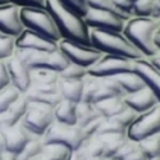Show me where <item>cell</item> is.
I'll return each instance as SVG.
<instances>
[{"label":"cell","instance_id":"cell-49","mask_svg":"<svg viewBox=\"0 0 160 160\" xmlns=\"http://www.w3.org/2000/svg\"><path fill=\"white\" fill-rule=\"evenodd\" d=\"M8 3H10L9 0H0V5H3V4H8Z\"/></svg>","mask_w":160,"mask_h":160},{"label":"cell","instance_id":"cell-29","mask_svg":"<svg viewBox=\"0 0 160 160\" xmlns=\"http://www.w3.org/2000/svg\"><path fill=\"white\" fill-rule=\"evenodd\" d=\"M60 73L49 69H31V86L58 85Z\"/></svg>","mask_w":160,"mask_h":160},{"label":"cell","instance_id":"cell-5","mask_svg":"<svg viewBox=\"0 0 160 160\" xmlns=\"http://www.w3.org/2000/svg\"><path fill=\"white\" fill-rule=\"evenodd\" d=\"M85 141H86V137L83 135L82 129L78 126H68V124L59 123L57 121L51 124V127L42 136L44 143L62 145L69 151L79 150Z\"/></svg>","mask_w":160,"mask_h":160},{"label":"cell","instance_id":"cell-50","mask_svg":"<svg viewBox=\"0 0 160 160\" xmlns=\"http://www.w3.org/2000/svg\"><path fill=\"white\" fill-rule=\"evenodd\" d=\"M128 3H131V4H133V7H135V3L137 2V0H127Z\"/></svg>","mask_w":160,"mask_h":160},{"label":"cell","instance_id":"cell-21","mask_svg":"<svg viewBox=\"0 0 160 160\" xmlns=\"http://www.w3.org/2000/svg\"><path fill=\"white\" fill-rule=\"evenodd\" d=\"M77 104L69 100L63 99L55 108L54 117L55 121L68 126H77Z\"/></svg>","mask_w":160,"mask_h":160},{"label":"cell","instance_id":"cell-4","mask_svg":"<svg viewBox=\"0 0 160 160\" xmlns=\"http://www.w3.org/2000/svg\"><path fill=\"white\" fill-rule=\"evenodd\" d=\"M21 19L24 28L41 35L50 41L59 42L62 40L57 23L46 8H22Z\"/></svg>","mask_w":160,"mask_h":160},{"label":"cell","instance_id":"cell-36","mask_svg":"<svg viewBox=\"0 0 160 160\" xmlns=\"http://www.w3.org/2000/svg\"><path fill=\"white\" fill-rule=\"evenodd\" d=\"M87 3V8L88 9H96V10H104V12H112V13H115V14L121 16L126 19H129L131 17L123 14V13L119 10L114 4L112 0H86Z\"/></svg>","mask_w":160,"mask_h":160},{"label":"cell","instance_id":"cell-16","mask_svg":"<svg viewBox=\"0 0 160 160\" xmlns=\"http://www.w3.org/2000/svg\"><path fill=\"white\" fill-rule=\"evenodd\" d=\"M133 71L142 78L145 85L154 92L160 101V69L156 68L150 59L142 58L133 62Z\"/></svg>","mask_w":160,"mask_h":160},{"label":"cell","instance_id":"cell-20","mask_svg":"<svg viewBox=\"0 0 160 160\" xmlns=\"http://www.w3.org/2000/svg\"><path fill=\"white\" fill-rule=\"evenodd\" d=\"M27 106H28V100L27 98L24 96V94H22L18 100H16L13 102L9 109L3 114L4 117V128L5 127H12L17 123H19L24 114H26V110H27Z\"/></svg>","mask_w":160,"mask_h":160},{"label":"cell","instance_id":"cell-38","mask_svg":"<svg viewBox=\"0 0 160 160\" xmlns=\"http://www.w3.org/2000/svg\"><path fill=\"white\" fill-rule=\"evenodd\" d=\"M58 2L60 4H63L64 7H67L68 9L78 13V14L82 17H85L86 13L88 12L86 0H58Z\"/></svg>","mask_w":160,"mask_h":160},{"label":"cell","instance_id":"cell-10","mask_svg":"<svg viewBox=\"0 0 160 160\" xmlns=\"http://www.w3.org/2000/svg\"><path fill=\"white\" fill-rule=\"evenodd\" d=\"M133 62L127 58L104 54L90 69L87 73L98 78H114L122 73L133 71Z\"/></svg>","mask_w":160,"mask_h":160},{"label":"cell","instance_id":"cell-12","mask_svg":"<svg viewBox=\"0 0 160 160\" xmlns=\"http://www.w3.org/2000/svg\"><path fill=\"white\" fill-rule=\"evenodd\" d=\"M7 68L10 77V85H13L22 94H26L31 87V68L27 65L22 57L17 52L5 60Z\"/></svg>","mask_w":160,"mask_h":160},{"label":"cell","instance_id":"cell-54","mask_svg":"<svg viewBox=\"0 0 160 160\" xmlns=\"http://www.w3.org/2000/svg\"><path fill=\"white\" fill-rule=\"evenodd\" d=\"M159 54H160V51H159Z\"/></svg>","mask_w":160,"mask_h":160},{"label":"cell","instance_id":"cell-39","mask_svg":"<svg viewBox=\"0 0 160 160\" xmlns=\"http://www.w3.org/2000/svg\"><path fill=\"white\" fill-rule=\"evenodd\" d=\"M137 115H138V114H137L135 110L131 109V108H128V106H127V108H126L121 114L117 115V117H114V118H117L118 121L121 122V123H122V124L128 129V127L133 123V121L136 119V117H137Z\"/></svg>","mask_w":160,"mask_h":160},{"label":"cell","instance_id":"cell-44","mask_svg":"<svg viewBox=\"0 0 160 160\" xmlns=\"http://www.w3.org/2000/svg\"><path fill=\"white\" fill-rule=\"evenodd\" d=\"M148 59H150V62L156 67V68L160 69V54H158V55H155L152 58H148Z\"/></svg>","mask_w":160,"mask_h":160},{"label":"cell","instance_id":"cell-19","mask_svg":"<svg viewBox=\"0 0 160 160\" xmlns=\"http://www.w3.org/2000/svg\"><path fill=\"white\" fill-rule=\"evenodd\" d=\"M58 87L63 99L73 101L76 104L81 101L83 91V79H68L60 77Z\"/></svg>","mask_w":160,"mask_h":160},{"label":"cell","instance_id":"cell-53","mask_svg":"<svg viewBox=\"0 0 160 160\" xmlns=\"http://www.w3.org/2000/svg\"><path fill=\"white\" fill-rule=\"evenodd\" d=\"M109 160H115V159H109Z\"/></svg>","mask_w":160,"mask_h":160},{"label":"cell","instance_id":"cell-6","mask_svg":"<svg viewBox=\"0 0 160 160\" xmlns=\"http://www.w3.org/2000/svg\"><path fill=\"white\" fill-rule=\"evenodd\" d=\"M21 122L33 136L42 138L46 131L55 122L54 108L28 101L27 110Z\"/></svg>","mask_w":160,"mask_h":160},{"label":"cell","instance_id":"cell-18","mask_svg":"<svg viewBox=\"0 0 160 160\" xmlns=\"http://www.w3.org/2000/svg\"><path fill=\"white\" fill-rule=\"evenodd\" d=\"M124 101L128 108L133 109L137 114L150 110L151 108H154L155 105H158L160 102L159 99L156 98V95L148 86H145L143 88L133 92V94L124 95Z\"/></svg>","mask_w":160,"mask_h":160},{"label":"cell","instance_id":"cell-2","mask_svg":"<svg viewBox=\"0 0 160 160\" xmlns=\"http://www.w3.org/2000/svg\"><path fill=\"white\" fill-rule=\"evenodd\" d=\"M160 27L159 22L151 17H131L123 28V33L131 40L145 58H152L159 54L155 44V35Z\"/></svg>","mask_w":160,"mask_h":160},{"label":"cell","instance_id":"cell-30","mask_svg":"<svg viewBox=\"0 0 160 160\" xmlns=\"http://www.w3.org/2000/svg\"><path fill=\"white\" fill-rule=\"evenodd\" d=\"M140 148L146 159H158L160 158V133L149 136L138 141Z\"/></svg>","mask_w":160,"mask_h":160},{"label":"cell","instance_id":"cell-11","mask_svg":"<svg viewBox=\"0 0 160 160\" xmlns=\"http://www.w3.org/2000/svg\"><path fill=\"white\" fill-rule=\"evenodd\" d=\"M90 30H102V31H117L123 32L124 24L128 19L115 14L112 12H104L96 9H88L83 17Z\"/></svg>","mask_w":160,"mask_h":160},{"label":"cell","instance_id":"cell-1","mask_svg":"<svg viewBox=\"0 0 160 160\" xmlns=\"http://www.w3.org/2000/svg\"><path fill=\"white\" fill-rule=\"evenodd\" d=\"M45 8L51 13L52 18H54L57 27L62 35V40H68V41L82 44L86 46H92L90 28L82 16L64 7L58 0H45Z\"/></svg>","mask_w":160,"mask_h":160},{"label":"cell","instance_id":"cell-7","mask_svg":"<svg viewBox=\"0 0 160 160\" xmlns=\"http://www.w3.org/2000/svg\"><path fill=\"white\" fill-rule=\"evenodd\" d=\"M17 52L31 69H49L60 73L69 64V60L59 49L54 51L17 50Z\"/></svg>","mask_w":160,"mask_h":160},{"label":"cell","instance_id":"cell-14","mask_svg":"<svg viewBox=\"0 0 160 160\" xmlns=\"http://www.w3.org/2000/svg\"><path fill=\"white\" fill-rule=\"evenodd\" d=\"M24 30L21 19V8L12 3L0 5V32L18 37Z\"/></svg>","mask_w":160,"mask_h":160},{"label":"cell","instance_id":"cell-8","mask_svg":"<svg viewBox=\"0 0 160 160\" xmlns=\"http://www.w3.org/2000/svg\"><path fill=\"white\" fill-rule=\"evenodd\" d=\"M156 133H160V102L150 110L140 113L127 129L128 138L137 142Z\"/></svg>","mask_w":160,"mask_h":160},{"label":"cell","instance_id":"cell-43","mask_svg":"<svg viewBox=\"0 0 160 160\" xmlns=\"http://www.w3.org/2000/svg\"><path fill=\"white\" fill-rule=\"evenodd\" d=\"M67 160H85L83 152L81 150H76V151H71Z\"/></svg>","mask_w":160,"mask_h":160},{"label":"cell","instance_id":"cell-13","mask_svg":"<svg viewBox=\"0 0 160 160\" xmlns=\"http://www.w3.org/2000/svg\"><path fill=\"white\" fill-rule=\"evenodd\" d=\"M0 132H2V136H3L5 151L16 154V155H18L31 140L40 138V137L33 136L32 133L22 124V122L12 126V127H5Z\"/></svg>","mask_w":160,"mask_h":160},{"label":"cell","instance_id":"cell-51","mask_svg":"<svg viewBox=\"0 0 160 160\" xmlns=\"http://www.w3.org/2000/svg\"><path fill=\"white\" fill-rule=\"evenodd\" d=\"M149 160H160V158H158V159H149Z\"/></svg>","mask_w":160,"mask_h":160},{"label":"cell","instance_id":"cell-17","mask_svg":"<svg viewBox=\"0 0 160 160\" xmlns=\"http://www.w3.org/2000/svg\"><path fill=\"white\" fill-rule=\"evenodd\" d=\"M24 96L27 98L30 102H37L48 105L50 108L55 106L63 100L58 85H50V86H31L30 90L26 92Z\"/></svg>","mask_w":160,"mask_h":160},{"label":"cell","instance_id":"cell-25","mask_svg":"<svg viewBox=\"0 0 160 160\" xmlns=\"http://www.w3.org/2000/svg\"><path fill=\"white\" fill-rule=\"evenodd\" d=\"M69 152L71 151L62 145L44 143L40 152L31 160H67Z\"/></svg>","mask_w":160,"mask_h":160},{"label":"cell","instance_id":"cell-41","mask_svg":"<svg viewBox=\"0 0 160 160\" xmlns=\"http://www.w3.org/2000/svg\"><path fill=\"white\" fill-rule=\"evenodd\" d=\"M18 8H45V0H9Z\"/></svg>","mask_w":160,"mask_h":160},{"label":"cell","instance_id":"cell-34","mask_svg":"<svg viewBox=\"0 0 160 160\" xmlns=\"http://www.w3.org/2000/svg\"><path fill=\"white\" fill-rule=\"evenodd\" d=\"M16 50V37L0 32V60L9 59L14 55Z\"/></svg>","mask_w":160,"mask_h":160},{"label":"cell","instance_id":"cell-47","mask_svg":"<svg viewBox=\"0 0 160 160\" xmlns=\"http://www.w3.org/2000/svg\"><path fill=\"white\" fill-rule=\"evenodd\" d=\"M160 17V0H158V4H156V16H155V19Z\"/></svg>","mask_w":160,"mask_h":160},{"label":"cell","instance_id":"cell-9","mask_svg":"<svg viewBox=\"0 0 160 160\" xmlns=\"http://www.w3.org/2000/svg\"><path fill=\"white\" fill-rule=\"evenodd\" d=\"M59 50L69 60V63L83 67L85 69H90L104 54L92 46H86L82 44H77L68 40H60L58 42Z\"/></svg>","mask_w":160,"mask_h":160},{"label":"cell","instance_id":"cell-26","mask_svg":"<svg viewBox=\"0 0 160 160\" xmlns=\"http://www.w3.org/2000/svg\"><path fill=\"white\" fill-rule=\"evenodd\" d=\"M76 112H77V126L79 128H83L92 121L101 117L96 109L95 104H91V102H83V101L77 102Z\"/></svg>","mask_w":160,"mask_h":160},{"label":"cell","instance_id":"cell-33","mask_svg":"<svg viewBox=\"0 0 160 160\" xmlns=\"http://www.w3.org/2000/svg\"><path fill=\"white\" fill-rule=\"evenodd\" d=\"M158 0H137L133 7V16L137 17H151L156 16Z\"/></svg>","mask_w":160,"mask_h":160},{"label":"cell","instance_id":"cell-24","mask_svg":"<svg viewBox=\"0 0 160 160\" xmlns=\"http://www.w3.org/2000/svg\"><path fill=\"white\" fill-rule=\"evenodd\" d=\"M114 79L119 85V87L122 88V91L124 92V95L133 94V92H136L146 86L145 82L142 81V78L135 71L122 73V74L114 77Z\"/></svg>","mask_w":160,"mask_h":160},{"label":"cell","instance_id":"cell-46","mask_svg":"<svg viewBox=\"0 0 160 160\" xmlns=\"http://www.w3.org/2000/svg\"><path fill=\"white\" fill-rule=\"evenodd\" d=\"M85 160H109V159H106V158H101V156H88V155H85Z\"/></svg>","mask_w":160,"mask_h":160},{"label":"cell","instance_id":"cell-22","mask_svg":"<svg viewBox=\"0 0 160 160\" xmlns=\"http://www.w3.org/2000/svg\"><path fill=\"white\" fill-rule=\"evenodd\" d=\"M95 106L102 118H114L127 108V104L124 101V96H115L99 101L95 104Z\"/></svg>","mask_w":160,"mask_h":160},{"label":"cell","instance_id":"cell-3","mask_svg":"<svg viewBox=\"0 0 160 160\" xmlns=\"http://www.w3.org/2000/svg\"><path fill=\"white\" fill-rule=\"evenodd\" d=\"M90 37L92 46L100 50L102 54L117 55L131 60L145 58L142 52L133 45V42L123 32L90 30Z\"/></svg>","mask_w":160,"mask_h":160},{"label":"cell","instance_id":"cell-15","mask_svg":"<svg viewBox=\"0 0 160 160\" xmlns=\"http://www.w3.org/2000/svg\"><path fill=\"white\" fill-rule=\"evenodd\" d=\"M17 50H31V51H54L59 49L58 42L50 41L31 30L26 28L18 37H16Z\"/></svg>","mask_w":160,"mask_h":160},{"label":"cell","instance_id":"cell-27","mask_svg":"<svg viewBox=\"0 0 160 160\" xmlns=\"http://www.w3.org/2000/svg\"><path fill=\"white\" fill-rule=\"evenodd\" d=\"M105 143V158L113 159L119 149L128 140L127 133H113V135H99Z\"/></svg>","mask_w":160,"mask_h":160},{"label":"cell","instance_id":"cell-23","mask_svg":"<svg viewBox=\"0 0 160 160\" xmlns=\"http://www.w3.org/2000/svg\"><path fill=\"white\" fill-rule=\"evenodd\" d=\"M115 96H124V92L119 87L115 79L114 78H100V85L98 87V91L94 98V104L106 100V99L115 98Z\"/></svg>","mask_w":160,"mask_h":160},{"label":"cell","instance_id":"cell-35","mask_svg":"<svg viewBox=\"0 0 160 160\" xmlns=\"http://www.w3.org/2000/svg\"><path fill=\"white\" fill-rule=\"evenodd\" d=\"M113 133H127V128L117 118H104L98 135H113Z\"/></svg>","mask_w":160,"mask_h":160},{"label":"cell","instance_id":"cell-31","mask_svg":"<svg viewBox=\"0 0 160 160\" xmlns=\"http://www.w3.org/2000/svg\"><path fill=\"white\" fill-rule=\"evenodd\" d=\"M21 95L22 92L13 85H9L0 90V114H4L9 109V106L16 100H18Z\"/></svg>","mask_w":160,"mask_h":160},{"label":"cell","instance_id":"cell-48","mask_svg":"<svg viewBox=\"0 0 160 160\" xmlns=\"http://www.w3.org/2000/svg\"><path fill=\"white\" fill-rule=\"evenodd\" d=\"M3 128H4V117H3V114H0V131Z\"/></svg>","mask_w":160,"mask_h":160},{"label":"cell","instance_id":"cell-32","mask_svg":"<svg viewBox=\"0 0 160 160\" xmlns=\"http://www.w3.org/2000/svg\"><path fill=\"white\" fill-rule=\"evenodd\" d=\"M99 85H100V78L90 76L87 73V76L83 78V91H82L81 101L94 104V98H95Z\"/></svg>","mask_w":160,"mask_h":160},{"label":"cell","instance_id":"cell-37","mask_svg":"<svg viewBox=\"0 0 160 160\" xmlns=\"http://www.w3.org/2000/svg\"><path fill=\"white\" fill-rule=\"evenodd\" d=\"M86 76H87V69L73 63H69L60 72L62 78H68V79H83Z\"/></svg>","mask_w":160,"mask_h":160},{"label":"cell","instance_id":"cell-28","mask_svg":"<svg viewBox=\"0 0 160 160\" xmlns=\"http://www.w3.org/2000/svg\"><path fill=\"white\" fill-rule=\"evenodd\" d=\"M113 159H115V160H148L145 158L138 142L129 140V138L126 141V143L122 148L119 149V151L115 154V156Z\"/></svg>","mask_w":160,"mask_h":160},{"label":"cell","instance_id":"cell-52","mask_svg":"<svg viewBox=\"0 0 160 160\" xmlns=\"http://www.w3.org/2000/svg\"><path fill=\"white\" fill-rule=\"evenodd\" d=\"M156 21H158V22H159V24H160V17H159V18H156Z\"/></svg>","mask_w":160,"mask_h":160},{"label":"cell","instance_id":"cell-42","mask_svg":"<svg viewBox=\"0 0 160 160\" xmlns=\"http://www.w3.org/2000/svg\"><path fill=\"white\" fill-rule=\"evenodd\" d=\"M10 85V77L5 60H0V90Z\"/></svg>","mask_w":160,"mask_h":160},{"label":"cell","instance_id":"cell-40","mask_svg":"<svg viewBox=\"0 0 160 160\" xmlns=\"http://www.w3.org/2000/svg\"><path fill=\"white\" fill-rule=\"evenodd\" d=\"M102 121H104V118L100 117V118L95 119V121H92L91 123H88L87 126H85L83 128H81L82 132H83V135H85V137H86V138H90V137H92V136L98 135V131H99V128H100Z\"/></svg>","mask_w":160,"mask_h":160},{"label":"cell","instance_id":"cell-45","mask_svg":"<svg viewBox=\"0 0 160 160\" xmlns=\"http://www.w3.org/2000/svg\"><path fill=\"white\" fill-rule=\"evenodd\" d=\"M3 160H17V155L16 154H12V152H4Z\"/></svg>","mask_w":160,"mask_h":160}]
</instances>
